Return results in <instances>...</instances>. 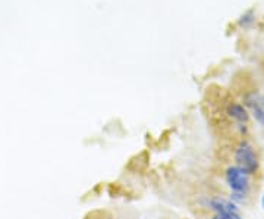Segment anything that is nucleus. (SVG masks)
Masks as SVG:
<instances>
[{"label":"nucleus","instance_id":"obj_1","mask_svg":"<svg viewBox=\"0 0 264 219\" xmlns=\"http://www.w3.org/2000/svg\"><path fill=\"white\" fill-rule=\"evenodd\" d=\"M225 181L230 188V199L233 203H244L251 191V177L242 169L230 165L225 171Z\"/></svg>","mask_w":264,"mask_h":219},{"label":"nucleus","instance_id":"obj_2","mask_svg":"<svg viewBox=\"0 0 264 219\" xmlns=\"http://www.w3.org/2000/svg\"><path fill=\"white\" fill-rule=\"evenodd\" d=\"M233 159H235V167L242 169L249 177L257 175L260 171V157L252 143L248 140H241L239 144L235 147L233 152Z\"/></svg>","mask_w":264,"mask_h":219},{"label":"nucleus","instance_id":"obj_3","mask_svg":"<svg viewBox=\"0 0 264 219\" xmlns=\"http://www.w3.org/2000/svg\"><path fill=\"white\" fill-rule=\"evenodd\" d=\"M226 112H228L229 117L238 124V127L244 131L249 122V112L245 106L238 103V101H230L226 107Z\"/></svg>","mask_w":264,"mask_h":219},{"label":"nucleus","instance_id":"obj_4","mask_svg":"<svg viewBox=\"0 0 264 219\" xmlns=\"http://www.w3.org/2000/svg\"><path fill=\"white\" fill-rule=\"evenodd\" d=\"M209 207L217 215H229V213H241L236 203L225 197H213L209 200Z\"/></svg>","mask_w":264,"mask_h":219},{"label":"nucleus","instance_id":"obj_5","mask_svg":"<svg viewBox=\"0 0 264 219\" xmlns=\"http://www.w3.org/2000/svg\"><path fill=\"white\" fill-rule=\"evenodd\" d=\"M245 103H246V106L251 109L254 119H255V121H257L260 125H261V127H264V107H263V104H261V100H258V99H257V94H255V93L246 94Z\"/></svg>","mask_w":264,"mask_h":219},{"label":"nucleus","instance_id":"obj_6","mask_svg":"<svg viewBox=\"0 0 264 219\" xmlns=\"http://www.w3.org/2000/svg\"><path fill=\"white\" fill-rule=\"evenodd\" d=\"M254 19H255L254 12H252V11H246L245 14L239 18V25L244 27V28H246V27H249L251 24H254Z\"/></svg>","mask_w":264,"mask_h":219},{"label":"nucleus","instance_id":"obj_7","mask_svg":"<svg viewBox=\"0 0 264 219\" xmlns=\"http://www.w3.org/2000/svg\"><path fill=\"white\" fill-rule=\"evenodd\" d=\"M211 219H242L241 213H229V215H217L214 213Z\"/></svg>","mask_w":264,"mask_h":219},{"label":"nucleus","instance_id":"obj_8","mask_svg":"<svg viewBox=\"0 0 264 219\" xmlns=\"http://www.w3.org/2000/svg\"><path fill=\"white\" fill-rule=\"evenodd\" d=\"M261 104H263V107H264V94H263V97H261Z\"/></svg>","mask_w":264,"mask_h":219},{"label":"nucleus","instance_id":"obj_9","mask_svg":"<svg viewBox=\"0 0 264 219\" xmlns=\"http://www.w3.org/2000/svg\"><path fill=\"white\" fill-rule=\"evenodd\" d=\"M261 204H263V209H264V196H263V199H261Z\"/></svg>","mask_w":264,"mask_h":219}]
</instances>
